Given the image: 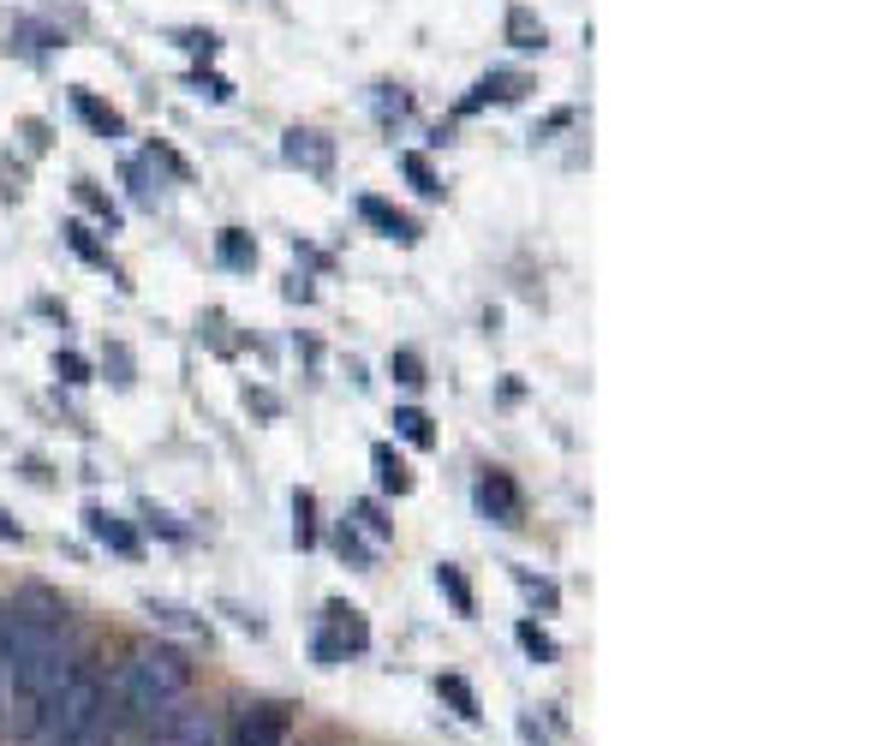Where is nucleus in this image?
<instances>
[{"mask_svg": "<svg viewBox=\"0 0 895 746\" xmlns=\"http://www.w3.org/2000/svg\"><path fill=\"white\" fill-rule=\"evenodd\" d=\"M292 537H299V550L317 544V495L311 490L292 495Z\"/></svg>", "mask_w": 895, "mask_h": 746, "instance_id": "obj_24", "label": "nucleus"}, {"mask_svg": "<svg viewBox=\"0 0 895 746\" xmlns=\"http://www.w3.org/2000/svg\"><path fill=\"white\" fill-rule=\"evenodd\" d=\"M180 49L198 54V61H215V54H222V36L215 31H180Z\"/></svg>", "mask_w": 895, "mask_h": 746, "instance_id": "obj_31", "label": "nucleus"}, {"mask_svg": "<svg viewBox=\"0 0 895 746\" xmlns=\"http://www.w3.org/2000/svg\"><path fill=\"white\" fill-rule=\"evenodd\" d=\"M311 651H317V663L322 669H334V663H347V657H359V651H371V621H364V609L359 604H322V627L311 633Z\"/></svg>", "mask_w": 895, "mask_h": 746, "instance_id": "obj_4", "label": "nucleus"}, {"mask_svg": "<svg viewBox=\"0 0 895 746\" xmlns=\"http://www.w3.org/2000/svg\"><path fill=\"white\" fill-rule=\"evenodd\" d=\"M513 579H520V592H525V597H532V604H537V609H544V616H550V609H555V604H562V597H555V585H550V579H537V574H525V567H513Z\"/></svg>", "mask_w": 895, "mask_h": 746, "instance_id": "obj_27", "label": "nucleus"}, {"mask_svg": "<svg viewBox=\"0 0 895 746\" xmlns=\"http://www.w3.org/2000/svg\"><path fill=\"white\" fill-rule=\"evenodd\" d=\"M0 735H7V627H0Z\"/></svg>", "mask_w": 895, "mask_h": 746, "instance_id": "obj_36", "label": "nucleus"}, {"mask_svg": "<svg viewBox=\"0 0 895 746\" xmlns=\"http://www.w3.org/2000/svg\"><path fill=\"white\" fill-rule=\"evenodd\" d=\"M19 537H24V525L12 514H0V544H19Z\"/></svg>", "mask_w": 895, "mask_h": 746, "instance_id": "obj_38", "label": "nucleus"}, {"mask_svg": "<svg viewBox=\"0 0 895 746\" xmlns=\"http://www.w3.org/2000/svg\"><path fill=\"white\" fill-rule=\"evenodd\" d=\"M72 114H78V120L84 126H90L96 131V138H126V114L120 108H114V102H102L96 90H72Z\"/></svg>", "mask_w": 895, "mask_h": 746, "instance_id": "obj_12", "label": "nucleus"}, {"mask_svg": "<svg viewBox=\"0 0 895 746\" xmlns=\"http://www.w3.org/2000/svg\"><path fill=\"white\" fill-rule=\"evenodd\" d=\"M513 639H520V651L532 657V663H555V657H562V651H555V639L537 621H520V627H513Z\"/></svg>", "mask_w": 895, "mask_h": 746, "instance_id": "obj_23", "label": "nucleus"}, {"mask_svg": "<svg viewBox=\"0 0 895 746\" xmlns=\"http://www.w3.org/2000/svg\"><path fill=\"white\" fill-rule=\"evenodd\" d=\"M54 376L72 383V388H84V383H90V359H84V353H54Z\"/></svg>", "mask_w": 895, "mask_h": 746, "instance_id": "obj_28", "label": "nucleus"}, {"mask_svg": "<svg viewBox=\"0 0 895 746\" xmlns=\"http://www.w3.org/2000/svg\"><path fill=\"white\" fill-rule=\"evenodd\" d=\"M215 263L233 269V275H252L257 269V239L245 227H222V233H215Z\"/></svg>", "mask_w": 895, "mask_h": 746, "instance_id": "obj_14", "label": "nucleus"}, {"mask_svg": "<svg viewBox=\"0 0 895 746\" xmlns=\"http://www.w3.org/2000/svg\"><path fill=\"white\" fill-rule=\"evenodd\" d=\"M472 502H478V514L496 520V525H520L525 520V495H520V484H513V472H502V466H483L478 472Z\"/></svg>", "mask_w": 895, "mask_h": 746, "instance_id": "obj_5", "label": "nucleus"}, {"mask_svg": "<svg viewBox=\"0 0 895 746\" xmlns=\"http://www.w3.org/2000/svg\"><path fill=\"white\" fill-rule=\"evenodd\" d=\"M287 728H292L287 705H252V711L239 716V728H233L227 746H281Z\"/></svg>", "mask_w": 895, "mask_h": 746, "instance_id": "obj_10", "label": "nucleus"}, {"mask_svg": "<svg viewBox=\"0 0 895 746\" xmlns=\"http://www.w3.org/2000/svg\"><path fill=\"white\" fill-rule=\"evenodd\" d=\"M329 544L341 550L352 567H371V562H376V550H371V544H364V537H359V525H352V520H341V525H334V537H329Z\"/></svg>", "mask_w": 895, "mask_h": 746, "instance_id": "obj_22", "label": "nucleus"}, {"mask_svg": "<svg viewBox=\"0 0 895 746\" xmlns=\"http://www.w3.org/2000/svg\"><path fill=\"white\" fill-rule=\"evenodd\" d=\"M72 198H78V203H84V210H90V215H96V222H102V227H108V233H114V227H120V203H114L108 192H102V185H96V180H78V185H72Z\"/></svg>", "mask_w": 895, "mask_h": 746, "instance_id": "obj_21", "label": "nucleus"}, {"mask_svg": "<svg viewBox=\"0 0 895 746\" xmlns=\"http://www.w3.org/2000/svg\"><path fill=\"white\" fill-rule=\"evenodd\" d=\"M24 746H120V723H114V681L102 675L90 657L61 681V693L42 705Z\"/></svg>", "mask_w": 895, "mask_h": 746, "instance_id": "obj_2", "label": "nucleus"}, {"mask_svg": "<svg viewBox=\"0 0 895 746\" xmlns=\"http://www.w3.org/2000/svg\"><path fill=\"white\" fill-rule=\"evenodd\" d=\"M436 699L460 716V723H478L483 705H478V693H472V681H460V675H436Z\"/></svg>", "mask_w": 895, "mask_h": 746, "instance_id": "obj_17", "label": "nucleus"}, {"mask_svg": "<svg viewBox=\"0 0 895 746\" xmlns=\"http://www.w3.org/2000/svg\"><path fill=\"white\" fill-rule=\"evenodd\" d=\"M352 520H359L364 532L376 537V544H388V537H394V525L383 520V508H376V502H359V508H352Z\"/></svg>", "mask_w": 895, "mask_h": 746, "instance_id": "obj_30", "label": "nucleus"}, {"mask_svg": "<svg viewBox=\"0 0 895 746\" xmlns=\"http://www.w3.org/2000/svg\"><path fill=\"white\" fill-rule=\"evenodd\" d=\"M150 616L168 621V627H180V633H203V621H192L185 609H173V604H156V597H150Z\"/></svg>", "mask_w": 895, "mask_h": 746, "instance_id": "obj_33", "label": "nucleus"}, {"mask_svg": "<svg viewBox=\"0 0 895 746\" xmlns=\"http://www.w3.org/2000/svg\"><path fill=\"white\" fill-rule=\"evenodd\" d=\"M150 746H215V711H168L161 716V728L150 735Z\"/></svg>", "mask_w": 895, "mask_h": 746, "instance_id": "obj_7", "label": "nucleus"}, {"mask_svg": "<svg viewBox=\"0 0 895 746\" xmlns=\"http://www.w3.org/2000/svg\"><path fill=\"white\" fill-rule=\"evenodd\" d=\"M0 627H7V728L24 740L42 705L78 669L84 646L72 609L49 592H19V604H0Z\"/></svg>", "mask_w": 895, "mask_h": 746, "instance_id": "obj_1", "label": "nucleus"}, {"mask_svg": "<svg viewBox=\"0 0 895 746\" xmlns=\"http://www.w3.org/2000/svg\"><path fill=\"white\" fill-rule=\"evenodd\" d=\"M84 532H90L102 550L126 555V562H138V555H143L138 525H131V520H120V514H108V508H84Z\"/></svg>", "mask_w": 895, "mask_h": 746, "instance_id": "obj_8", "label": "nucleus"}, {"mask_svg": "<svg viewBox=\"0 0 895 746\" xmlns=\"http://www.w3.org/2000/svg\"><path fill=\"white\" fill-rule=\"evenodd\" d=\"M102 364H108L114 388H131V383H138V371H131V353H126L120 341H108V359H102Z\"/></svg>", "mask_w": 895, "mask_h": 746, "instance_id": "obj_29", "label": "nucleus"}, {"mask_svg": "<svg viewBox=\"0 0 895 746\" xmlns=\"http://www.w3.org/2000/svg\"><path fill=\"white\" fill-rule=\"evenodd\" d=\"M525 90H532L525 72H483V78L472 84V96H466L454 114H478V108H490V102H520Z\"/></svg>", "mask_w": 895, "mask_h": 746, "instance_id": "obj_11", "label": "nucleus"}, {"mask_svg": "<svg viewBox=\"0 0 895 746\" xmlns=\"http://www.w3.org/2000/svg\"><path fill=\"white\" fill-rule=\"evenodd\" d=\"M61 239L72 245V257H84V263H90V269H114L108 245L96 239V227H90V222H66V227H61Z\"/></svg>", "mask_w": 895, "mask_h": 746, "instance_id": "obj_16", "label": "nucleus"}, {"mask_svg": "<svg viewBox=\"0 0 895 746\" xmlns=\"http://www.w3.org/2000/svg\"><path fill=\"white\" fill-rule=\"evenodd\" d=\"M502 36H508V49H520V54H544L550 49V31H544V19H537L532 7H508Z\"/></svg>", "mask_w": 895, "mask_h": 746, "instance_id": "obj_13", "label": "nucleus"}, {"mask_svg": "<svg viewBox=\"0 0 895 746\" xmlns=\"http://www.w3.org/2000/svg\"><path fill=\"white\" fill-rule=\"evenodd\" d=\"M192 90H198V96H210V102H233V84L222 78V72H203V66L192 72Z\"/></svg>", "mask_w": 895, "mask_h": 746, "instance_id": "obj_32", "label": "nucleus"}, {"mask_svg": "<svg viewBox=\"0 0 895 746\" xmlns=\"http://www.w3.org/2000/svg\"><path fill=\"white\" fill-rule=\"evenodd\" d=\"M401 173H406V185H413L418 198H443V173L430 168V156L406 150V156H401Z\"/></svg>", "mask_w": 895, "mask_h": 746, "instance_id": "obj_20", "label": "nucleus"}, {"mask_svg": "<svg viewBox=\"0 0 895 746\" xmlns=\"http://www.w3.org/2000/svg\"><path fill=\"white\" fill-rule=\"evenodd\" d=\"M388 376H394V383H401V388H424V383H430V376H424V359L413 353V347H401V353H388Z\"/></svg>", "mask_w": 895, "mask_h": 746, "instance_id": "obj_25", "label": "nucleus"}, {"mask_svg": "<svg viewBox=\"0 0 895 746\" xmlns=\"http://www.w3.org/2000/svg\"><path fill=\"white\" fill-rule=\"evenodd\" d=\"M359 222L376 227V233H383V239H394V245H418V222L401 210V203H388V198H376V192L359 198Z\"/></svg>", "mask_w": 895, "mask_h": 746, "instance_id": "obj_9", "label": "nucleus"}, {"mask_svg": "<svg viewBox=\"0 0 895 746\" xmlns=\"http://www.w3.org/2000/svg\"><path fill=\"white\" fill-rule=\"evenodd\" d=\"M24 138H31V150H49V126L42 120H24Z\"/></svg>", "mask_w": 895, "mask_h": 746, "instance_id": "obj_37", "label": "nucleus"}, {"mask_svg": "<svg viewBox=\"0 0 895 746\" xmlns=\"http://www.w3.org/2000/svg\"><path fill=\"white\" fill-rule=\"evenodd\" d=\"M376 90H383V96H376V114H383V120H388V114H394V120H401V114L413 108V102H406L401 90H394V84H376Z\"/></svg>", "mask_w": 895, "mask_h": 746, "instance_id": "obj_34", "label": "nucleus"}, {"mask_svg": "<svg viewBox=\"0 0 895 746\" xmlns=\"http://www.w3.org/2000/svg\"><path fill=\"white\" fill-rule=\"evenodd\" d=\"M126 185H131V198H138V203H156L161 198V180H156L150 156H143V162H126Z\"/></svg>", "mask_w": 895, "mask_h": 746, "instance_id": "obj_26", "label": "nucleus"}, {"mask_svg": "<svg viewBox=\"0 0 895 746\" xmlns=\"http://www.w3.org/2000/svg\"><path fill=\"white\" fill-rule=\"evenodd\" d=\"M185 686H192V663L173 646L131 651L126 669L114 675V723H120V740L131 728H156L168 711H180Z\"/></svg>", "mask_w": 895, "mask_h": 746, "instance_id": "obj_3", "label": "nucleus"}, {"mask_svg": "<svg viewBox=\"0 0 895 746\" xmlns=\"http://www.w3.org/2000/svg\"><path fill=\"white\" fill-rule=\"evenodd\" d=\"M281 156L292 168H305V173H317V180H329L334 173V138L329 131H311V126H292L287 138H281Z\"/></svg>", "mask_w": 895, "mask_h": 746, "instance_id": "obj_6", "label": "nucleus"}, {"mask_svg": "<svg viewBox=\"0 0 895 746\" xmlns=\"http://www.w3.org/2000/svg\"><path fill=\"white\" fill-rule=\"evenodd\" d=\"M371 472H376V484H383L388 495H406V490H413V466L394 455L388 443H376V448H371Z\"/></svg>", "mask_w": 895, "mask_h": 746, "instance_id": "obj_15", "label": "nucleus"}, {"mask_svg": "<svg viewBox=\"0 0 895 746\" xmlns=\"http://www.w3.org/2000/svg\"><path fill=\"white\" fill-rule=\"evenodd\" d=\"M394 436L413 443V448H436V424H430L424 406H401V413H394Z\"/></svg>", "mask_w": 895, "mask_h": 746, "instance_id": "obj_19", "label": "nucleus"}, {"mask_svg": "<svg viewBox=\"0 0 895 746\" xmlns=\"http://www.w3.org/2000/svg\"><path fill=\"white\" fill-rule=\"evenodd\" d=\"M436 592L448 597L454 616H478V597H472V585H466V574L454 562H436Z\"/></svg>", "mask_w": 895, "mask_h": 746, "instance_id": "obj_18", "label": "nucleus"}, {"mask_svg": "<svg viewBox=\"0 0 895 746\" xmlns=\"http://www.w3.org/2000/svg\"><path fill=\"white\" fill-rule=\"evenodd\" d=\"M245 406H257L263 418H275V413H281V401H275V394H263V388H245Z\"/></svg>", "mask_w": 895, "mask_h": 746, "instance_id": "obj_35", "label": "nucleus"}]
</instances>
